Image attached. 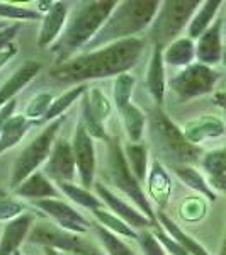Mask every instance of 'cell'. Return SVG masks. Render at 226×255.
<instances>
[{"label":"cell","instance_id":"6da1fadb","mask_svg":"<svg viewBox=\"0 0 226 255\" xmlns=\"http://www.w3.org/2000/svg\"><path fill=\"white\" fill-rule=\"evenodd\" d=\"M143 46H145V41L138 38L117 41V43L108 44L101 49L73 56L65 63L55 65L49 75L58 82L79 85L87 80L121 75L136 65Z\"/></svg>","mask_w":226,"mask_h":255},{"label":"cell","instance_id":"7a4b0ae2","mask_svg":"<svg viewBox=\"0 0 226 255\" xmlns=\"http://www.w3.org/2000/svg\"><path fill=\"white\" fill-rule=\"evenodd\" d=\"M117 2L114 0H96V2H84L77 7L73 15L70 17L67 27L61 32L55 44L51 46V53L56 58V65L65 63L73 58L79 49L85 48L94 36L101 31L108 17L116 9Z\"/></svg>","mask_w":226,"mask_h":255},{"label":"cell","instance_id":"3957f363","mask_svg":"<svg viewBox=\"0 0 226 255\" xmlns=\"http://www.w3.org/2000/svg\"><path fill=\"white\" fill-rule=\"evenodd\" d=\"M157 0H128V2H117L116 9L109 15L101 31L94 36V39L85 46V53L113 44L117 41H124L134 38V34L145 31L151 26L155 15L160 9Z\"/></svg>","mask_w":226,"mask_h":255},{"label":"cell","instance_id":"277c9868","mask_svg":"<svg viewBox=\"0 0 226 255\" xmlns=\"http://www.w3.org/2000/svg\"><path fill=\"white\" fill-rule=\"evenodd\" d=\"M199 5L201 2L197 0H170L160 3V9L150 27V38L153 39L155 46L163 48L165 44L168 46L174 43L184 27L189 26Z\"/></svg>","mask_w":226,"mask_h":255},{"label":"cell","instance_id":"5b68a950","mask_svg":"<svg viewBox=\"0 0 226 255\" xmlns=\"http://www.w3.org/2000/svg\"><path fill=\"white\" fill-rule=\"evenodd\" d=\"M61 125H63V116L49 123V126L44 128L43 133L32 139L29 146L24 148L22 153L19 155L17 160L14 162V165H12V174H10L12 189H15L19 184H22L27 177L34 174L36 168L41 163H44L49 158L53 146H55V138L58 134Z\"/></svg>","mask_w":226,"mask_h":255},{"label":"cell","instance_id":"8992f818","mask_svg":"<svg viewBox=\"0 0 226 255\" xmlns=\"http://www.w3.org/2000/svg\"><path fill=\"white\" fill-rule=\"evenodd\" d=\"M108 143H109V172L113 182L116 184L117 189H121V192H124L136 204L143 215L157 223L153 211H151L150 201H148V196L143 192L141 184L136 179V175L131 172L128 162H126V155L121 150V145H119L116 139H109Z\"/></svg>","mask_w":226,"mask_h":255},{"label":"cell","instance_id":"52a82bcc","mask_svg":"<svg viewBox=\"0 0 226 255\" xmlns=\"http://www.w3.org/2000/svg\"><path fill=\"white\" fill-rule=\"evenodd\" d=\"M29 240L32 244H39L49 249L61 250L65 254L73 255H104L101 249H97L89 240L82 238L79 233H72L61 230L51 223H41L32 226L29 233Z\"/></svg>","mask_w":226,"mask_h":255},{"label":"cell","instance_id":"ba28073f","mask_svg":"<svg viewBox=\"0 0 226 255\" xmlns=\"http://www.w3.org/2000/svg\"><path fill=\"white\" fill-rule=\"evenodd\" d=\"M153 133L160 141V145L167 150V153L177 162L175 165H191L199 158V148L189 143L184 136L182 129H179L163 113L155 114Z\"/></svg>","mask_w":226,"mask_h":255},{"label":"cell","instance_id":"9c48e42d","mask_svg":"<svg viewBox=\"0 0 226 255\" xmlns=\"http://www.w3.org/2000/svg\"><path fill=\"white\" fill-rule=\"evenodd\" d=\"M218 79H220V73L215 72L211 67L192 63L180 70L175 77H172L168 80V87L177 94L180 101H191V99L213 92Z\"/></svg>","mask_w":226,"mask_h":255},{"label":"cell","instance_id":"30bf717a","mask_svg":"<svg viewBox=\"0 0 226 255\" xmlns=\"http://www.w3.org/2000/svg\"><path fill=\"white\" fill-rule=\"evenodd\" d=\"M36 206H38L44 215H48L56 223V226L61 230L79 233V235H84V233L89 232V228H90L89 221L85 220L75 208H72L70 204L65 203V201L51 197V199L38 201Z\"/></svg>","mask_w":226,"mask_h":255},{"label":"cell","instance_id":"8fae6325","mask_svg":"<svg viewBox=\"0 0 226 255\" xmlns=\"http://www.w3.org/2000/svg\"><path fill=\"white\" fill-rule=\"evenodd\" d=\"M72 148L82 186L89 191L90 187H94V175H96V148H94L92 136L85 131L82 123L77 126L75 134H73Z\"/></svg>","mask_w":226,"mask_h":255},{"label":"cell","instance_id":"7c38bea8","mask_svg":"<svg viewBox=\"0 0 226 255\" xmlns=\"http://www.w3.org/2000/svg\"><path fill=\"white\" fill-rule=\"evenodd\" d=\"M75 170H77V163H75V157H73L72 145L68 141H65V139L56 141L46 162V168H44L46 175L51 177L56 184H63V182H72Z\"/></svg>","mask_w":226,"mask_h":255},{"label":"cell","instance_id":"4fadbf2b","mask_svg":"<svg viewBox=\"0 0 226 255\" xmlns=\"http://www.w3.org/2000/svg\"><path fill=\"white\" fill-rule=\"evenodd\" d=\"M97 191V197L106 204L108 208H111V211H114V215L121 218L124 223H128L131 228H150V226H157L155 221H151L150 218H146L141 211L134 209L133 206H129L126 201H122L121 197H117L116 194L109 191L106 186H102L101 182L94 184Z\"/></svg>","mask_w":226,"mask_h":255},{"label":"cell","instance_id":"5bb4252c","mask_svg":"<svg viewBox=\"0 0 226 255\" xmlns=\"http://www.w3.org/2000/svg\"><path fill=\"white\" fill-rule=\"evenodd\" d=\"M196 58L206 67H213L223 60V19H216L211 27L197 39Z\"/></svg>","mask_w":226,"mask_h":255},{"label":"cell","instance_id":"9a60e30c","mask_svg":"<svg viewBox=\"0 0 226 255\" xmlns=\"http://www.w3.org/2000/svg\"><path fill=\"white\" fill-rule=\"evenodd\" d=\"M182 133L189 143L197 146L208 139L223 136L226 133V125L221 118L213 116V114H204V116L187 121L182 128Z\"/></svg>","mask_w":226,"mask_h":255},{"label":"cell","instance_id":"2e32d148","mask_svg":"<svg viewBox=\"0 0 226 255\" xmlns=\"http://www.w3.org/2000/svg\"><path fill=\"white\" fill-rule=\"evenodd\" d=\"M68 15V5L65 2H53L46 15L43 17V26H41L38 36V46L48 48L58 41L61 32L65 29Z\"/></svg>","mask_w":226,"mask_h":255},{"label":"cell","instance_id":"e0dca14e","mask_svg":"<svg viewBox=\"0 0 226 255\" xmlns=\"http://www.w3.org/2000/svg\"><path fill=\"white\" fill-rule=\"evenodd\" d=\"M32 223H34V216L31 213H24L15 220L9 221L2 233V240H0V255H14L15 252H19L17 249L34 226Z\"/></svg>","mask_w":226,"mask_h":255},{"label":"cell","instance_id":"ac0fdd59","mask_svg":"<svg viewBox=\"0 0 226 255\" xmlns=\"http://www.w3.org/2000/svg\"><path fill=\"white\" fill-rule=\"evenodd\" d=\"M39 72H41V65L34 60H29L24 65H20V67L12 73V77H9L5 84L0 87V108L5 106L7 102H10Z\"/></svg>","mask_w":226,"mask_h":255},{"label":"cell","instance_id":"d6986e66","mask_svg":"<svg viewBox=\"0 0 226 255\" xmlns=\"http://www.w3.org/2000/svg\"><path fill=\"white\" fill-rule=\"evenodd\" d=\"M146 187H148V194L151 199L158 204L160 208H163L167 204L168 197L172 194V179L168 175V172L163 168V165L160 162H151L150 167V174L146 177Z\"/></svg>","mask_w":226,"mask_h":255},{"label":"cell","instance_id":"ffe728a7","mask_svg":"<svg viewBox=\"0 0 226 255\" xmlns=\"http://www.w3.org/2000/svg\"><path fill=\"white\" fill-rule=\"evenodd\" d=\"M201 165L209 177V186L226 192V145L211 150L201 158Z\"/></svg>","mask_w":226,"mask_h":255},{"label":"cell","instance_id":"44dd1931","mask_svg":"<svg viewBox=\"0 0 226 255\" xmlns=\"http://www.w3.org/2000/svg\"><path fill=\"white\" fill-rule=\"evenodd\" d=\"M146 87L153 96L155 102L162 106L165 97V61H163V53L160 46L153 48V55L146 70Z\"/></svg>","mask_w":226,"mask_h":255},{"label":"cell","instance_id":"7402d4cb","mask_svg":"<svg viewBox=\"0 0 226 255\" xmlns=\"http://www.w3.org/2000/svg\"><path fill=\"white\" fill-rule=\"evenodd\" d=\"M14 194L19 197H27V199H51L55 197L58 192L53 187L51 180L48 179L44 174L41 172H34L32 175L27 177L22 184H19L17 187L14 189Z\"/></svg>","mask_w":226,"mask_h":255},{"label":"cell","instance_id":"603a6c76","mask_svg":"<svg viewBox=\"0 0 226 255\" xmlns=\"http://www.w3.org/2000/svg\"><path fill=\"white\" fill-rule=\"evenodd\" d=\"M221 7V0H208V2H201L197 10L192 15L191 22L187 26V34L192 41L199 39L201 36L206 32L211 24L215 22V17Z\"/></svg>","mask_w":226,"mask_h":255},{"label":"cell","instance_id":"cb8c5ba5","mask_svg":"<svg viewBox=\"0 0 226 255\" xmlns=\"http://www.w3.org/2000/svg\"><path fill=\"white\" fill-rule=\"evenodd\" d=\"M155 220L162 225L163 232H165L172 240L177 242V244L182 247L184 250H187L191 255H211L203 245L199 244V242H196L194 238H192L191 235H187L184 230H180L179 226L165 215V213H162V211L157 213V215H155Z\"/></svg>","mask_w":226,"mask_h":255},{"label":"cell","instance_id":"d4e9b609","mask_svg":"<svg viewBox=\"0 0 226 255\" xmlns=\"http://www.w3.org/2000/svg\"><path fill=\"white\" fill-rule=\"evenodd\" d=\"M196 58V44L191 38H179L163 51V61L172 67H189Z\"/></svg>","mask_w":226,"mask_h":255},{"label":"cell","instance_id":"484cf974","mask_svg":"<svg viewBox=\"0 0 226 255\" xmlns=\"http://www.w3.org/2000/svg\"><path fill=\"white\" fill-rule=\"evenodd\" d=\"M31 125H32V121H29L24 114H17V116L14 114V116L7 121V125L3 126L2 133H0V155L9 150V148L17 145L20 139L26 136Z\"/></svg>","mask_w":226,"mask_h":255},{"label":"cell","instance_id":"4316f807","mask_svg":"<svg viewBox=\"0 0 226 255\" xmlns=\"http://www.w3.org/2000/svg\"><path fill=\"white\" fill-rule=\"evenodd\" d=\"M174 170H175V174H177L179 179L182 180L189 189L196 191L199 196L208 197L211 203L218 199L216 192L211 189V186L208 184V180L204 179L203 174H201L199 170H196L192 165H174Z\"/></svg>","mask_w":226,"mask_h":255},{"label":"cell","instance_id":"83f0119b","mask_svg":"<svg viewBox=\"0 0 226 255\" xmlns=\"http://www.w3.org/2000/svg\"><path fill=\"white\" fill-rule=\"evenodd\" d=\"M122 116V125H124L126 134H128L131 143H139L145 133V126H146V118L143 114V111L136 108V106L129 104L126 109L121 111Z\"/></svg>","mask_w":226,"mask_h":255},{"label":"cell","instance_id":"f1b7e54d","mask_svg":"<svg viewBox=\"0 0 226 255\" xmlns=\"http://www.w3.org/2000/svg\"><path fill=\"white\" fill-rule=\"evenodd\" d=\"M126 162L139 182L146 180L148 177V150L139 143H129L124 150Z\"/></svg>","mask_w":226,"mask_h":255},{"label":"cell","instance_id":"f546056e","mask_svg":"<svg viewBox=\"0 0 226 255\" xmlns=\"http://www.w3.org/2000/svg\"><path fill=\"white\" fill-rule=\"evenodd\" d=\"M89 92V87L85 84H80V85H75L73 89H70L68 92H65L63 96H60L58 99H55L51 104V108L46 113V116H44L43 121H55V119L61 118V114L67 111L70 106L73 104V102H77V99L84 97L85 94Z\"/></svg>","mask_w":226,"mask_h":255},{"label":"cell","instance_id":"4dcf8cb0","mask_svg":"<svg viewBox=\"0 0 226 255\" xmlns=\"http://www.w3.org/2000/svg\"><path fill=\"white\" fill-rule=\"evenodd\" d=\"M94 216L97 218L99 225L104 226L108 232L114 233V235H121V237H128V238H138V233L133 228L124 223L119 216H116L114 213H109L106 209H94Z\"/></svg>","mask_w":226,"mask_h":255},{"label":"cell","instance_id":"1f68e13d","mask_svg":"<svg viewBox=\"0 0 226 255\" xmlns=\"http://www.w3.org/2000/svg\"><path fill=\"white\" fill-rule=\"evenodd\" d=\"M208 213V203L203 196H187L179 204V216L186 223H197Z\"/></svg>","mask_w":226,"mask_h":255},{"label":"cell","instance_id":"d6a6232c","mask_svg":"<svg viewBox=\"0 0 226 255\" xmlns=\"http://www.w3.org/2000/svg\"><path fill=\"white\" fill-rule=\"evenodd\" d=\"M58 187L65 196L73 201V203L80 204V206L87 208V209H90V211H94V209H101L102 206H104V203H102L97 196H94L92 192H89L87 189H84V187L73 186L72 182L58 184Z\"/></svg>","mask_w":226,"mask_h":255},{"label":"cell","instance_id":"836d02e7","mask_svg":"<svg viewBox=\"0 0 226 255\" xmlns=\"http://www.w3.org/2000/svg\"><path fill=\"white\" fill-rule=\"evenodd\" d=\"M133 87H134V79L128 72L117 75L116 80H114V104L119 109V113L131 104Z\"/></svg>","mask_w":226,"mask_h":255},{"label":"cell","instance_id":"e575fe53","mask_svg":"<svg viewBox=\"0 0 226 255\" xmlns=\"http://www.w3.org/2000/svg\"><path fill=\"white\" fill-rule=\"evenodd\" d=\"M82 126L85 128V131H87L92 138H99V139H106V141H109V136H108V133H106L104 123L99 121V119L92 114V111H90L87 96L82 97Z\"/></svg>","mask_w":226,"mask_h":255},{"label":"cell","instance_id":"d590c367","mask_svg":"<svg viewBox=\"0 0 226 255\" xmlns=\"http://www.w3.org/2000/svg\"><path fill=\"white\" fill-rule=\"evenodd\" d=\"M19 31V26L14 24V26H7L5 29L0 31V68L3 65H7L9 61L17 55L19 48L17 44L14 43V38Z\"/></svg>","mask_w":226,"mask_h":255},{"label":"cell","instance_id":"8d00e7d4","mask_svg":"<svg viewBox=\"0 0 226 255\" xmlns=\"http://www.w3.org/2000/svg\"><path fill=\"white\" fill-rule=\"evenodd\" d=\"M87 94H89L87 99H89V106H90L92 114L101 123H104L106 119L111 116V113H113V104H111V101L108 99V96L97 87L89 89Z\"/></svg>","mask_w":226,"mask_h":255},{"label":"cell","instance_id":"74e56055","mask_svg":"<svg viewBox=\"0 0 226 255\" xmlns=\"http://www.w3.org/2000/svg\"><path fill=\"white\" fill-rule=\"evenodd\" d=\"M96 232H97L99 240L102 242V245H104V249L108 250L109 255H136L121 238L117 235H114V233L108 232L104 226L99 225L96 228Z\"/></svg>","mask_w":226,"mask_h":255},{"label":"cell","instance_id":"f35d334b","mask_svg":"<svg viewBox=\"0 0 226 255\" xmlns=\"http://www.w3.org/2000/svg\"><path fill=\"white\" fill-rule=\"evenodd\" d=\"M0 19H10V20H39L41 12L31 7H22L17 3H7L0 2Z\"/></svg>","mask_w":226,"mask_h":255},{"label":"cell","instance_id":"ab89813d","mask_svg":"<svg viewBox=\"0 0 226 255\" xmlns=\"http://www.w3.org/2000/svg\"><path fill=\"white\" fill-rule=\"evenodd\" d=\"M53 101H55V99H53L51 94H48V92L38 94V96H34L31 99L29 104H27V108L24 109V116L29 119V121L44 119L49 108H51Z\"/></svg>","mask_w":226,"mask_h":255},{"label":"cell","instance_id":"60d3db41","mask_svg":"<svg viewBox=\"0 0 226 255\" xmlns=\"http://www.w3.org/2000/svg\"><path fill=\"white\" fill-rule=\"evenodd\" d=\"M24 213H27V209L22 203L7 196L0 197V221H12Z\"/></svg>","mask_w":226,"mask_h":255},{"label":"cell","instance_id":"b9f144b4","mask_svg":"<svg viewBox=\"0 0 226 255\" xmlns=\"http://www.w3.org/2000/svg\"><path fill=\"white\" fill-rule=\"evenodd\" d=\"M138 244L141 247V250L145 252V255H167L163 245L158 242V238L155 237V233H150L148 230L138 233Z\"/></svg>","mask_w":226,"mask_h":255},{"label":"cell","instance_id":"7bdbcfd3","mask_svg":"<svg viewBox=\"0 0 226 255\" xmlns=\"http://www.w3.org/2000/svg\"><path fill=\"white\" fill-rule=\"evenodd\" d=\"M155 228H157V230H155V237L158 238L160 244L165 247V252H170L172 255H191V254L187 252V250H184L182 247H180V245L177 244V242L172 240V238L168 237L167 233L163 232V230L160 228L158 225L155 226Z\"/></svg>","mask_w":226,"mask_h":255},{"label":"cell","instance_id":"ee69618b","mask_svg":"<svg viewBox=\"0 0 226 255\" xmlns=\"http://www.w3.org/2000/svg\"><path fill=\"white\" fill-rule=\"evenodd\" d=\"M15 108H17V102H15V99H12L10 102H7L5 106H2V108H0V133H2L3 126L7 125V121L14 116Z\"/></svg>","mask_w":226,"mask_h":255},{"label":"cell","instance_id":"f6af8a7d","mask_svg":"<svg viewBox=\"0 0 226 255\" xmlns=\"http://www.w3.org/2000/svg\"><path fill=\"white\" fill-rule=\"evenodd\" d=\"M215 104L226 113V89L221 90V92H216L215 94Z\"/></svg>","mask_w":226,"mask_h":255},{"label":"cell","instance_id":"bcb514c9","mask_svg":"<svg viewBox=\"0 0 226 255\" xmlns=\"http://www.w3.org/2000/svg\"><path fill=\"white\" fill-rule=\"evenodd\" d=\"M220 255H226V232H225L223 244H221V250H220Z\"/></svg>","mask_w":226,"mask_h":255},{"label":"cell","instance_id":"7dc6e473","mask_svg":"<svg viewBox=\"0 0 226 255\" xmlns=\"http://www.w3.org/2000/svg\"><path fill=\"white\" fill-rule=\"evenodd\" d=\"M44 252L46 255H60V252H56L55 249H49V247H44Z\"/></svg>","mask_w":226,"mask_h":255},{"label":"cell","instance_id":"c3c4849f","mask_svg":"<svg viewBox=\"0 0 226 255\" xmlns=\"http://www.w3.org/2000/svg\"><path fill=\"white\" fill-rule=\"evenodd\" d=\"M223 63H225V67H226V36H225V39H223Z\"/></svg>","mask_w":226,"mask_h":255},{"label":"cell","instance_id":"681fc988","mask_svg":"<svg viewBox=\"0 0 226 255\" xmlns=\"http://www.w3.org/2000/svg\"><path fill=\"white\" fill-rule=\"evenodd\" d=\"M5 27H7L5 24H3V22H0V31H2V29H5Z\"/></svg>","mask_w":226,"mask_h":255},{"label":"cell","instance_id":"f907efd6","mask_svg":"<svg viewBox=\"0 0 226 255\" xmlns=\"http://www.w3.org/2000/svg\"><path fill=\"white\" fill-rule=\"evenodd\" d=\"M3 196H5V192H3L2 189H0V197H3Z\"/></svg>","mask_w":226,"mask_h":255},{"label":"cell","instance_id":"816d5d0a","mask_svg":"<svg viewBox=\"0 0 226 255\" xmlns=\"http://www.w3.org/2000/svg\"><path fill=\"white\" fill-rule=\"evenodd\" d=\"M14 255H22V254H20V252H15Z\"/></svg>","mask_w":226,"mask_h":255},{"label":"cell","instance_id":"f5cc1de1","mask_svg":"<svg viewBox=\"0 0 226 255\" xmlns=\"http://www.w3.org/2000/svg\"><path fill=\"white\" fill-rule=\"evenodd\" d=\"M60 255H73V254H60Z\"/></svg>","mask_w":226,"mask_h":255},{"label":"cell","instance_id":"db71d44e","mask_svg":"<svg viewBox=\"0 0 226 255\" xmlns=\"http://www.w3.org/2000/svg\"><path fill=\"white\" fill-rule=\"evenodd\" d=\"M32 255H38V254H32Z\"/></svg>","mask_w":226,"mask_h":255}]
</instances>
